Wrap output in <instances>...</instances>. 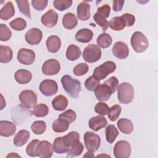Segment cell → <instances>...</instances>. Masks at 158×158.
Masks as SVG:
<instances>
[{
  "instance_id": "6da1fadb",
  "label": "cell",
  "mask_w": 158,
  "mask_h": 158,
  "mask_svg": "<svg viewBox=\"0 0 158 158\" xmlns=\"http://www.w3.org/2000/svg\"><path fill=\"white\" fill-rule=\"evenodd\" d=\"M61 83L66 93L72 98H78L81 91V83L69 75H64L61 78Z\"/></svg>"
},
{
  "instance_id": "7a4b0ae2",
  "label": "cell",
  "mask_w": 158,
  "mask_h": 158,
  "mask_svg": "<svg viewBox=\"0 0 158 158\" xmlns=\"http://www.w3.org/2000/svg\"><path fill=\"white\" fill-rule=\"evenodd\" d=\"M117 97L120 102L127 104L130 103L134 98L133 86L127 82L120 84L117 88Z\"/></svg>"
},
{
  "instance_id": "3957f363",
  "label": "cell",
  "mask_w": 158,
  "mask_h": 158,
  "mask_svg": "<svg viewBox=\"0 0 158 158\" xmlns=\"http://www.w3.org/2000/svg\"><path fill=\"white\" fill-rule=\"evenodd\" d=\"M130 42L133 49L138 53L145 51L149 46L147 38L141 31L134 32L131 37Z\"/></svg>"
},
{
  "instance_id": "277c9868",
  "label": "cell",
  "mask_w": 158,
  "mask_h": 158,
  "mask_svg": "<svg viewBox=\"0 0 158 158\" xmlns=\"http://www.w3.org/2000/svg\"><path fill=\"white\" fill-rule=\"evenodd\" d=\"M101 50L98 46L94 44H89L84 49L83 57L86 62L94 63L101 59Z\"/></svg>"
},
{
  "instance_id": "5b68a950",
  "label": "cell",
  "mask_w": 158,
  "mask_h": 158,
  "mask_svg": "<svg viewBox=\"0 0 158 158\" xmlns=\"http://www.w3.org/2000/svg\"><path fill=\"white\" fill-rule=\"evenodd\" d=\"M117 68L116 64L112 61H106L101 65L95 68L93 71V76L98 80H103L107 75L114 72Z\"/></svg>"
},
{
  "instance_id": "8992f818",
  "label": "cell",
  "mask_w": 158,
  "mask_h": 158,
  "mask_svg": "<svg viewBox=\"0 0 158 158\" xmlns=\"http://www.w3.org/2000/svg\"><path fill=\"white\" fill-rule=\"evenodd\" d=\"M84 141L88 151H96L101 144V138L99 135L93 131H86L84 135Z\"/></svg>"
},
{
  "instance_id": "52a82bcc",
  "label": "cell",
  "mask_w": 158,
  "mask_h": 158,
  "mask_svg": "<svg viewBox=\"0 0 158 158\" xmlns=\"http://www.w3.org/2000/svg\"><path fill=\"white\" fill-rule=\"evenodd\" d=\"M19 99L22 105L28 109L34 107L37 104V96L31 90H23L19 96Z\"/></svg>"
},
{
  "instance_id": "ba28073f",
  "label": "cell",
  "mask_w": 158,
  "mask_h": 158,
  "mask_svg": "<svg viewBox=\"0 0 158 158\" xmlns=\"http://www.w3.org/2000/svg\"><path fill=\"white\" fill-rule=\"evenodd\" d=\"M131 146L125 140L117 141L114 147V154L116 158H128L131 154Z\"/></svg>"
},
{
  "instance_id": "9c48e42d",
  "label": "cell",
  "mask_w": 158,
  "mask_h": 158,
  "mask_svg": "<svg viewBox=\"0 0 158 158\" xmlns=\"http://www.w3.org/2000/svg\"><path fill=\"white\" fill-rule=\"evenodd\" d=\"M39 89L46 96H51L58 91V85L56 81L52 80H44L40 85Z\"/></svg>"
},
{
  "instance_id": "30bf717a",
  "label": "cell",
  "mask_w": 158,
  "mask_h": 158,
  "mask_svg": "<svg viewBox=\"0 0 158 158\" xmlns=\"http://www.w3.org/2000/svg\"><path fill=\"white\" fill-rule=\"evenodd\" d=\"M60 69L59 62L54 59L46 60L42 66V72L46 75H54L58 73Z\"/></svg>"
},
{
  "instance_id": "8fae6325",
  "label": "cell",
  "mask_w": 158,
  "mask_h": 158,
  "mask_svg": "<svg viewBox=\"0 0 158 158\" xmlns=\"http://www.w3.org/2000/svg\"><path fill=\"white\" fill-rule=\"evenodd\" d=\"M17 59L22 64L31 65L35 60V53L31 49L21 48L18 52Z\"/></svg>"
},
{
  "instance_id": "7c38bea8",
  "label": "cell",
  "mask_w": 158,
  "mask_h": 158,
  "mask_svg": "<svg viewBox=\"0 0 158 158\" xmlns=\"http://www.w3.org/2000/svg\"><path fill=\"white\" fill-rule=\"evenodd\" d=\"M53 151L52 144L48 141H41L37 145L36 154L38 157L42 158L51 157L53 154Z\"/></svg>"
},
{
  "instance_id": "4fadbf2b",
  "label": "cell",
  "mask_w": 158,
  "mask_h": 158,
  "mask_svg": "<svg viewBox=\"0 0 158 158\" xmlns=\"http://www.w3.org/2000/svg\"><path fill=\"white\" fill-rule=\"evenodd\" d=\"M94 91L96 98L100 101H107L113 93L109 86L104 83L103 84H99Z\"/></svg>"
},
{
  "instance_id": "5bb4252c",
  "label": "cell",
  "mask_w": 158,
  "mask_h": 158,
  "mask_svg": "<svg viewBox=\"0 0 158 158\" xmlns=\"http://www.w3.org/2000/svg\"><path fill=\"white\" fill-rule=\"evenodd\" d=\"M112 51L114 56L119 59H125L129 54V49L127 44L122 41L115 43L112 46Z\"/></svg>"
},
{
  "instance_id": "9a60e30c",
  "label": "cell",
  "mask_w": 158,
  "mask_h": 158,
  "mask_svg": "<svg viewBox=\"0 0 158 158\" xmlns=\"http://www.w3.org/2000/svg\"><path fill=\"white\" fill-rule=\"evenodd\" d=\"M43 38L42 31L37 28H32L28 30L25 34L26 41L31 45L38 44Z\"/></svg>"
},
{
  "instance_id": "2e32d148",
  "label": "cell",
  "mask_w": 158,
  "mask_h": 158,
  "mask_svg": "<svg viewBox=\"0 0 158 158\" xmlns=\"http://www.w3.org/2000/svg\"><path fill=\"white\" fill-rule=\"evenodd\" d=\"M42 23L49 28L54 27L58 21V14L53 9H49L41 16Z\"/></svg>"
},
{
  "instance_id": "e0dca14e",
  "label": "cell",
  "mask_w": 158,
  "mask_h": 158,
  "mask_svg": "<svg viewBox=\"0 0 158 158\" xmlns=\"http://www.w3.org/2000/svg\"><path fill=\"white\" fill-rule=\"evenodd\" d=\"M16 131L15 125L8 120L0 121V135L4 137H9L14 135Z\"/></svg>"
},
{
  "instance_id": "ac0fdd59",
  "label": "cell",
  "mask_w": 158,
  "mask_h": 158,
  "mask_svg": "<svg viewBox=\"0 0 158 158\" xmlns=\"http://www.w3.org/2000/svg\"><path fill=\"white\" fill-rule=\"evenodd\" d=\"M107 124V119L102 115H97L91 117L89 122V127L94 130V131H98L101 128L105 127Z\"/></svg>"
},
{
  "instance_id": "d6986e66",
  "label": "cell",
  "mask_w": 158,
  "mask_h": 158,
  "mask_svg": "<svg viewBox=\"0 0 158 158\" xmlns=\"http://www.w3.org/2000/svg\"><path fill=\"white\" fill-rule=\"evenodd\" d=\"M90 5L85 1L78 4L77 9V17L79 20L82 21L87 20L90 17Z\"/></svg>"
},
{
  "instance_id": "ffe728a7",
  "label": "cell",
  "mask_w": 158,
  "mask_h": 158,
  "mask_svg": "<svg viewBox=\"0 0 158 158\" xmlns=\"http://www.w3.org/2000/svg\"><path fill=\"white\" fill-rule=\"evenodd\" d=\"M46 47L49 52L52 53L57 52L61 46V41L59 37L56 35H52L48 38L46 42Z\"/></svg>"
},
{
  "instance_id": "44dd1931",
  "label": "cell",
  "mask_w": 158,
  "mask_h": 158,
  "mask_svg": "<svg viewBox=\"0 0 158 158\" xmlns=\"http://www.w3.org/2000/svg\"><path fill=\"white\" fill-rule=\"evenodd\" d=\"M14 77L17 83L21 85H25L31 81L32 75L31 73L27 70L20 69L15 73Z\"/></svg>"
},
{
  "instance_id": "7402d4cb",
  "label": "cell",
  "mask_w": 158,
  "mask_h": 158,
  "mask_svg": "<svg viewBox=\"0 0 158 158\" xmlns=\"http://www.w3.org/2000/svg\"><path fill=\"white\" fill-rule=\"evenodd\" d=\"M93 33L88 28H81L75 35V40L80 43H89L93 38Z\"/></svg>"
},
{
  "instance_id": "603a6c76",
  "label": "cell",
  "mask_w": 158,
  "mask_h": 158,
  "mask_svg": "<svg viewBox=\"0 0 158 158\" xmlns=\"http://www.w3.org/2000/svg\"><path fill=\"white\" fill-rule=\"evenodd\" d=\"M30 135L28 131L26 130H21L16 133L14 138V144L16 146H22L24 144H25L29 138H30Z\"/></svg>"
},
{
  "instance_id": "cb8c5ba5",
  "label": "cell",
  "mask_w": 158,
  "mask_h": 158,
  "mask_svg": "<svg viewBox=\"0 0 158 158\" xmlns=\"http://www.w3.org/2000/svg\"><path fill=\"white\" fill-rule=\"evenodd\" d=\"M78 23V19L76 15L71 12L65 14L62 17V24L64 28L72 30L75 28Z\"/></svg>"
},
{
  "instance_id": "d4e9b609",
  "label": "cell",
  "mask_w": 158,
  "mask_h": 158,
  "mask_svg": "<svg viewBox=\"0 0 158 158\" xmlns=\"http://www.w3.org/2000/svg\"><path fill=\"white\" fill-rule=\"evenodd\" d=\"M15 14V9L12 2L8 1L0 10V18L3 20H7Z\"/></svg>"
},
{
  "instance_id": "484cf974",
  "label": "cell",
  "mask_w": 158,
  "mask_h": 158,
  "mask_svg": "<svg viewBox=\"0 0 158 158\" xmlns=\"http://www.w3.org/2000/svg\"><path fill=\"white\" fill-rule=\"evenodd\" d=\"M52 106L56 110H64L68 106V100L65 96L61 94L58 95L52 99Z\"/></svg>"
},
{
  "instance_id": "4316f807",
  "label": "cell",
  "mask_w": 158,
  "mask_h": 158,
  "mask_svg": "<svg viewBox=\"0 0 158 158\" xmlns=\"http://www.w3.org/2000/svg\"><path fill=\"white\" fill-rule=\"evenodd\" d=\"M117 124L118 128L124 134H130L133 130V124L129 119L125 118H120Z\"/></svg>"
},
{
  "instance_id": "83f0119b",
  "label": "cell",
  "mask_w": 158,
  "mask_h": 158,
  "mask_svg": "<svg viewBox=\"0 0 158 158\" xmlns=\"http://www.w3.org/2000/svg\"><path fill=\"white\" fill-rule=\"evenodd\" d=\"M13 57L12 49L7 46H0V62L1 63H8Z\"/></svg>"
},
{
  "instance_id": "f1b7e54d",
  "label": "cell",
  "mask_w": 158,
  "mask_h": 158,
  "mask_svg": "<svg viewBox=\"0 0 158 158\" xmlns=\"http://www.w3.org/2000/svg\"><path fill=\"white\" fill-rule=\"evenodd\" d=\"M81 54V52L78 46L75 44H70L68 46L66 51V57L71 61L78 59Z\"/></svg>"
},
{
  "instance_id": "f546056e",
  "label": "cell",
  "mask_w": 158,
  "mask_h": 158,
  "mask_svg": "<svg viewBox=\"0 0 158 158\" xmlns=\"http://www.w3.org/2000/svg\"><path fill=\"white\" fill-rule=\"evenodd\" d=\"M69 125L66 120L59 118L52 123V128L56 133H63L68 130Z\"/></svg>"
},
{
  "instance_id": "4dcf8cb0",
  "label": "cell",
  "mask_w": 158,
  "mask_h": 158,
  "mask_svg": "<svg viewBox=\"0 0 158 158\" xmlns=\"http://www.w3.org/2000/svg\"><path fill=\"white\" fill-rule=\"evenodd\" d=\"M52 148L54 151L57 154L67 153L69 149L63 141V136L57 137L54 140Z\"/></svg>"
},
{
  "instance_id": "1f68e13d",
  "label": "cell",
  "mask_w": 158,
  "mask_h": 158,
  "mask_svg": "<svg viewBox=\"0 0 158 158\" xmlns=\"http://www.w3.org/2000/svg\"><path fill=\"white\" fill-rule=\"evenodd\" d=\"M105 133L107 141L109 143L112 144L115 141L117 136L118 135L119 132L117 128L114 125H109L106 128Z\"/></svg>"
},
{
  "instance_id": "d6a6232c",
  "label": "cell",
  "mask_w": 158,
  "mask_h": 158,
  "mask_svg": "<svg viewBox=\"0 0 158 158\" xmlns=\"http://www.w3.org/2000/svg\"><path fill=\"white\" fill-rule=\"evenodd\" d=\"M84 149V146L80 141H77L73 143L70 147L69 151L67 152L68 157H75L80 156Z\"/></svg>"
},
{
  "instance_id": "836d02e7",
  "label": "cell",
  "mask_w": 158,
  "mask_h": 158,
  "mask_svg": "<svg viewBox=\"0 0 158 158\" xmlns=\"http://www.w3.org/2000/svg\"><path fill=\"white\" fill-rule=\"evenodd\" d=\"M109 27L115 31L122 30L125 27V23L122 17H115L109 22Z\"/></svg>"
},
{
  "instance_id": "e575fe53",
  "label": "cell",
  "mask_w": 158,
  "mask_h": 158,
  "mask_svg": "<svg viewBox=\"0 0 158 158\" xmlns=\"http://www.w3.org/2000/svg\"><path fill=\"white\" fill-rule=\"evenodd\" d=\"M97 43L99 46L102 48H107L109 47L112 43V39L110 35L106 33H102L97 38Z\"/></svg>"
},
{
  "instance_id": "d590c367",
  "label": "cell",
  "mask_w": 158,
  "mask_h": 158,
  "mask_svg": "<svg viewBox=\"0 0 158 158\" xmlns=\"http://www.w3.org/2000/svg\"><path fill=\"white\" fill-rule=\"evenodd\" d=\"M49 108L44 104H39L36 105L32 110L33 115L37 117H44L48 114Z\"/></svg>"
},
{
  "instance_id": "8d00e7d4",
  "label": "cell",
  "mask_w": 158,
  "mask_h": 158,
  "mask_svg": "<svg viewBox=\"0 0 158 158\" xmlns=\"http://www.w3.org/2000/svg\"><path fill=\"white\" fill-rule=\"evenodd\" d=\"M63 141L65 146L69 149L73 143L80 141L79 133L77 131H71L63 136Z\"/></svg>"
},
{
  "instance_id": "74e56055",
  "label": "cell",
  "mask_w": 158,
  "mask_h": 158,
  "mask_svg": "<svg viewBox=\"0 0 158 158\" xmlns=\"http://www.w3.org/2000/svg\"><path fill=\"white\" fill-rule=\"evenodd\" d=\"M31 129L35 135H42L46 130V124L43 120H37L33 122Z\"/></svg>"
},
{
  "instance_id": "f35d334b",
  "label": "cell",
  "mask_w": 158,
  "mask_h": 158,
  "mask_svg": "<svg viewBox=\"0 0 158 158\" xmlns=\"http://www.w3.org/2000/svg\"><path fill=\"white\" fill-rule=\"evenodd\" d=\"M16 2L17 4V6L20 12L27 17L31 19L29 2L27 0H20L16 1Z\"/></svg>"
},
{
  "instance_id": "ab89813d",
  "label": "cell",
  "mask_w": 158,
  "mask_h": 158,
  "mask_svg": "<svg viewBox=\"0 0 158 158\" xmlns=\"http://www.w3.org/2000/svg\"><path fill=\"white\" fill-rule=\"evenodd\" d=\"M9 25L12 29L16 31H22L27 27V22L23 19L19 17L11 21Z\"/></svg>"
},
{
  "instance_id": "60d3db41",
  "label": "cell",
  "mask_w": 158,
  "mask_h": 158,
  "mask_svg": "<svg viewBox=\"0 0 158 158\" xmlns=\"http://www.w3.org/2000/svg\"><path fill=\"white\" fill-rule=\"evenodd\" d=\"M122 110V108L118 104H115L112 106L110 108H109V110L108 112V117L110 121L114 122L115 121L120 115Z\"/></svg>"
},
{
  "instance_id": "b9f144b4",
  "label": "cell",
  "mask_w": 158,
  "mask_h": 158,
  "mask_svg": "<svg viewBox=\"0 0 158 158\" xmlns=\"http://www.w3.org/2000/svg\"><path fill=\"white\" fill-rule=\"evenodd\" d=\"M72 4L71 0H55L53 1L54 7L59 11H64L69 9Z\"/></svg>"
},
{
  "instance_id": "7bdbcfd3",
  "label": "cell",
  "mask_w": 158,
  "mask_h": 158,
  "mask_svg": "<svg viewBox=\"0 0 158 158\" xmlns=\"http://www.w3.org/2000/svg\"><path fill=\"white\" fill-rule=\"evenodd\" d=\"M100 84V80L94 77L93 75L88 78L85 81V88L90 91H94L95 88Z\"/></svg>"
},
{
  "instance_id": "ee69618b",
  "label": "cell",
  "mask_w": 158,
  "mask_h": 158,
  "mask_svg": "<svg viewBox=\"0 0 158 158\" xmlns=\"http://www.w3.org/2000/svg\"><path fill=\"white\" fill-rule=\"evenodd\" d=\"M12 36V32L9 27L4 23L0 25V40L1 41H6L10 40Z\"/></svg>"
},
{
  "instance_id": "f6af8a7d",
  "label": "cell",
  "mask_w": 158,
  "mask_h": 158,
  "mask_svg": "<svg viewBox=\"0 0 158 158\" xmlns=\"http://www.w3.org/2000/svg\"><path fill=\"white\" fill-rule=\"evenodd\" d=\"M93 19L96 22V23L99 26H100L103 32H105L107 30V28L109 27V22L106 19H104L98 14L96 13L93 15Z\"/></svg>"
},
{
  "instance_id": "bcb514c9",
  "label": "cell",
  "mask_w": 158,
  "mask_h": 158,
  "mask_svg": "<svg viewBox=\"0 0 158 158\" xmlns=\"http://www.w3.org/2000/svg\"><path fill=\"white\" fill-rule=\"evenodd\" d=\"M88 65L86 63H80L74 67L73 72L76 76H82L85 75L88 71Z\"/></svg>"
},
{
  "instance_id": "7dc6e473",
  "label": "cell",
  "mask_w": 158,
  "mask_h": 158,
  "mask_svg": "<svg viewBox=\"0 0 158 158\" xmlns=\"http://www.w3.org/2000/svg\"><path fill=\"white\" fill-rule=\"evenodd\" d=\"M40 143L38 139L32 140L27 146L26 152L28 156L30 157H36V148L38 144Z\"/></svg>"
},
{
  "instance_id": "c3c4849f",
  "label": "cell",
  "mask_w": 158,
  "mask_h": 158,
  "mask_svg": "<svg viewBox=\"0 0 158 158\" xmlns=\"http://www.w3.org/2000/svg\"><path fill=\"white\" fill-rule=\"evenodd\" d=\"M59 118L66 120L69 123L74 122L77 118L75 112L72 109H68L59 115Z\"/></svg>"
},
{
  "instance_id": "681fc988",
  "label": "cell",
  "mask_w": 158,
  "mask_h": 158,
  "mask_svg": "<svg viewBox=\"0 0 158 158\" xmlns=\"http://www.w3.org/2000/svg\"><path fill=\"white\" fill-rule=\"evenodd\" d=\"M109 110V107L107 106V104L100 102L96 104L94 107V111L101 115H106L108 114V112Z\"/></svg>"
},
{
  "instance_id": "f907efd6",
  "label": "cell",
  "mask_w": 158,
  "mask_h": 158,
  "mask_svg": "<svg viewBox=\"0 0 158 158\" xmlns=\"http://www.w3.org/2000/svg\"><path fill=\"white\" fill-rule=\"evenodd\" d=\"M48 1L47 0H32L31 4L33 7L36 10H44L48 5Z\"/></svg>"
},
{
  "instance_id": "816d5d0a",
  "label": "cell",
  "mask_w": 158,
  "mask_h": 158,
  "mask_svg": "<svg viewBox=\"0 0 158 158\" xmlns=\"http://www.w3.org/2000/svg\"><path fill=\"white\" fill-rule=\"evenodd\" d=\"M110 12V7L108 4H104L102 6L98 8L97 10V14L104 17V19H106L109 17V14Z\"/></svg>"
},
{
  "instance_id": "f5cc1de1",
  "label": "cell",
  "mask_w": 158,
  "mask_h": 158,
  "mask_svg": "<svg viewBox=\"0 0 158 158\" xmlns=\"http://www.w3.org/2000/svg\"><path fill=\"white\" fill-rule=\"evenodd\" d=\"M104 83L107 84L111 88L113 93H114L118 86V80L115 77H111L109 79L104 81Z\"/></svg>"
},
{
  "instance_id": "db71d44e",
  "label": "cell",
  "mask_w": 158,
  "mask_h": 158,
  "mask_svg": "<svg viewBox=\"0 0 158 158\" xmlns=\"http://www.w3.org/2000/svg\"><path fill=\"white\" fill-rule=\"evenodd\" d=\"M121 17L123 19L126 27H131L134 25L135 22V17L133 15L128 13H125L123 14Z\"/></svg>"
},
{
  "instance_id": "11a10c76",
  "label": "cell",
  "mask_w": 158,
  "mask_h": 158,
  "mask_svg": "<svg viewBox=\"0 0 158 158\" xmlns=\"http://www.w3.org/2000/svg\"><path fill=\"white\" fill-rule=\"evenodd\" d=\"M124 2V1H113V10L115 12L121 11L123 8Z\"/></svg>"
},
{
  "instance_id": "9f6ffc18",
  "label": "cell",
  "mask_w": 158,
  "mask_h": 158,
  "mask_svg": "<svg viewBox=\"0 0 158 158\" xmlns=\"http://www.w3.org/2000/svg\"><path fill=\"white\" fill-rule=\"evenodd\" d=\"M6 157H21L20 156H19V154H17V153H14V152H11L10 154H9Z\"/></svg>"
},
{
  "instance_id": "6f0895ef",
  "label": "cell",
  "mask_w": 158,
  "mask_h": 158,
  "mask_svg": "<svg viewBox=\"0 0 158 158\" xmlns=\"http://www.w3.org/2000/svg\"><path fill=\"white\" fill-rule=\"evenodd\" d=\"M94 157V154L93 153V152H91V151H88L86 152L85 155L83 156V157Z\"/></svg>"
}]
</instances>
